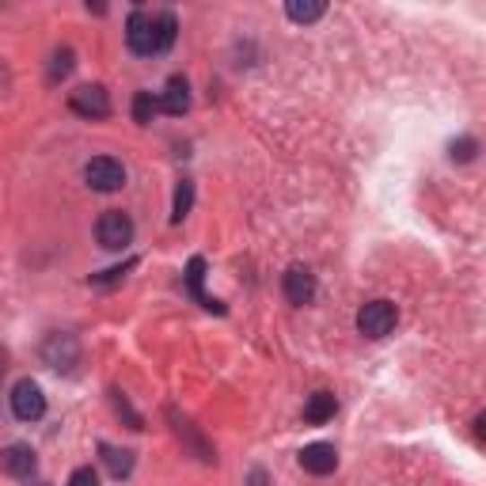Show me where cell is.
<instances>
[{
    "label": "cell",
    "mask_w": 486,
    "mask_h": 486,
    "mask_svg": "<svg viewBox=\"0 0 486 486\" xmlns=\"http://www.w3.org/2000/svg\"><path fill=\"white\" fill-rule=\"evenodd\" d=\"M395 319H399V312L392 300H369L358 312V331L365 338H384V334H392Z\"/></svg>",
    "instance_id": "1"
},
{
    "label": "cell",
    "mask_w": 486,
    "mask_h": 486,
    "mask_svg": "<svg viewBox=\"0 0 486 486\" xmlns=\"http://www.w3.org/2000/svg\"><path fill=\"white\" fill-rule=\"evenodd\" d=\"M95 239H100V247H107V251H122V247H129V239H134V221H129L122 209H110V213H103L100 224H95Z\"/></svg>",
    "instance_id": "2"
},
{
    "label": "cell",
    "mask_w": 486,
    "mask_h": 486,
    "mask_svg": "<svg viewBox=\"0 0 486 486\" xmlns=\"http://www.w3.org/2000/svg\"><path fill=\"white\" fill-rule=\"evenodd\" d=\"M84 179L91 190H100V194H115L126 187V168L118 164L115 156H95L91 164L84 168Z\"/></svg>",
    "instance_id": "3"
},
{
    "label": "cell",
    "mask_w": 486,
    "mask_h": 486,
    "mask_svg": "<svg viewBox=\"0 0 486 486\" xmlns=\"http://www.w3.org/2000/svg\"><path fill=\"white\" fill-rule=\"evenodd\" d=\"M12 414L20 418V422H39L46 414V395L35 380H20L12 387Z\"/></svg>",
    "instance_id": "4"
},
{
    "label": "cell",
    "mask_w": 486,
    "mask_h": 486,
    "mask_svg": "<svg viewBox=\"0 0 486 486\" xmlns=\"http://www.w3.org/2000/svg\"><path fill=\"white\" fill-rule=\"evenodd\" d=\"M126 46L134 50L137 57H152L156 54V30H152V15L134 12L126 20Z\"/></svg>",
    "instance_id": "5"
},
{
    "label": "cell",
    "mask_w": 486,
    "mask_h": 486,
    "mask_svg": "<svg viewBox=\"0 0 486 486\" xmlns=\"http://www.w3.org/2000/svg\"><path fill=\"white\" fill-rule=\"evenodd\" d=\"M76 358H80V346H76L73 334H50L42 343V361L57 372H69L76 365Z\"/></svg>",
    "instance_id": "6"
},
{
    "label": "cell",
    "mask_w": 486,
    "mask_h": 486,
    "mask_svg": "<svg viewBox=\"0 0 486 486\" xmlns=\"http://www.w3.org/2000/svg\"><path fill=\"white\" fill-rule=\"evenodd\" d=\"M35 448L30 445H8V448H0V472L12 475V479H30L35 475Z\"/></svg>",
    "instance_id": "7"
},
{
    "label": "cell",
    "mask_w": 486,
    "mask_h": 486,
    "mask_svg": "<svg viewBox=\"0 0 486 486\" xmlns=\"http://www.w3.org/2000/svg\"><path fill=\"white\" fill-rule=\"evenodd\" d=\"M69 107L76 110V115L84 118H107L110 115V95L100 88V84H88V88H76Z\"/></svg>",
    "instance_id": "8"
},
{
    "label": "cell",
    "mask_w": 486,
    "mask_h": 486,
    "mask_svg": "<svg viewBox=\"0 0 486 486\" xmlns=\"http://www.w3.org/2000/svg\"><path fill=\"white\" fill-rule=\"evenodd\" d=\"M300 467H304L308 475H331L334 467H338V452H334V445L316 441V445L300 448Z\"/></svg>",
    "instance_id": "9"
},
{
    "label": "cell",
    "mask_w": 486,
    "mask_h": 486,
    "mask_svg": "<svg viewBox=\"0 0 486 486\" xmlns=\"http://www.w3.org/2000/svg\"><path fill=\"white\" fill-rule=\"evenodd\" d=\"M282 289H285V300H289V304H312V297H316V278H312V273H308L304 266H289Z\"/></svg>",
    "instance_id": "10"
},
{
    "label": "cell",
    "mask_w": 486,
    "mask_h": 486,
    "mask_svg": "<svg viewBox=\"0 0 486 486\" xmlns=\"http://www.w3.org/2000/svg\"><path fill=\"white\" fill-rule=\"evenodd\" d=\"M160 110H168V115H187L190 110V88L183 76H171L164 95H160Z\"/></svg>",
    "instance_id": "11"
},
{
    "label": "cell",
    "mask_w": 486,
    "mask_h": 486,
    "mask_svg": "<svg viewBox=\"0 0 486 486\" xmlns=\"http://www.w3.org/2000/svg\"><path fill=\"white\" fill-rule=\"evenodd\" d=\"M334 411H338V399L331 392H316L304 403V422L308 426H323V422H331L334 418Z\"/></svg>",
    "instance_id": "12"
},
{
    "label": "cell",
    "mask_w": 486,
    "mask_h": 486,
    "mask_svg": "<svg viewBox=\"0 0 486 486\" xmlns=\"http://www.w3.org/2000/svg\"><path fill=\"white\" fill-rule=\"evenodd\" d=\"M202 278H205V258H190V266H187V289H190V297L198 300L202 308H213V312H224V308L217 300H209L202 293Z\"/></svg>",
    "instance_id": "13"
},
{
    "label": "cell",
    "mask_w": 486,
    "mask_h": 486,
    "mask_svg": "<svg viewBox=\"0 0 486 486\" xmlns=\"http://www.w3.org/2000/svg\"><path fill=\"white\" fill-rule=\"evenodd\" d=\"M103 464H107V472L115 475V479H126L129 472H134V452L129 448H115V445H103Z\"/></svg>",
    "instance_id": "14"
},
{
    "label": "cell",
    "mask_w": 486,
    "mask_h": 486,
    "mask_svg": "<svg viewBox=\"0 0 486 486\" xmlns=\"http://www.w3.org/2000/svg\"><path fill=\"white\" fill-rule=\"evenodd\" d=\"M323 12H327L323 0H289L285 4V15L293 23H316V20H323Z\"/></svg>",
    "instance_id": "15"
},
{
    "label": "cell",
    "mask_w": 486,
    "mask_h": 486,
    "mask_svg": "<svg viewBox=\"0 0 486 486\" xmlns=\"http://www.w3.org/2000/svg\"><path fill=\"white\" fill-rule=\"evenodd\" d=\"M152 30H156V54H164L175 46V35H179V23H175L171 12H160L152 15Z\"/></svg>",
    "instance_id": "16"
},
{
    "label": "cell",
    "mask_w": 486,
    "mask_h": 486,
    "mask_svg": "<svg viewBox=\"0 0 486 486\" xmlns=\"http://www.w3.org/2000/svg\"><path fill=\"white\" fill-rule=\"evenodd\" d=\"M156 110H160V100H152V91H137V95H134V122L149 126Z\"/></svg>",
    "instance_id": "17"
},
{
    "label": "cell",
    "mask_w": 486,
    "mask_h": 486,
    "mask_svg": "<svg viewBox=\"0 0 486 486\" xmlns=\"http://www.w3.org/2000/svg\"><path fill=\"white\" fill-rule=\"evenodd\" d=\"M190 202H194V183L190 179H183L179 183V190H175V213H171V221L179 224L187 213H190Z\"/></svg>",
    "instance_id": "18"
},
{
    "label": "cell",
    "mask_w": 486,
    "mask_h": 486,
    "mask_svg": "<svg viewBox=\"0 0 486 486\" xmlns=\"http://www.w3.org/2000/svg\"><path fill=\"white\" fill-rule=\"evenodd\" d=\"M479 152V141L475 137H460V141H452V160H460V164H467V160H475Z\"/></svg>",
    "instance_id": "19"
},
{
    "label": "cell",
    "mask_w": 486,
    "mask_h": 486,
    "mask_svg": "<svg viewBox=\"0 0 486 486\" xmlns=\"http://www.w3.org/2000/svg\"><path fill=\"white\" fill-rule=\"evenodd\" d=\"M69 73H73V50H57L50 65V80H65Z\"/></svg>",
    "instance_id": "20"
},
{
    "label": "cell",
    "mask_w": 486,
    "mask_h": 486,
    "mask_svg": "<svg viewBox=\"0 0 486 486\" xmlns=\"http://www.w3.org/2000/svg\"><path fill=\"white\" fill-rule=\"evenodd\" d=\"M134 266H137V258H129L126 266H115V270L100 273V278H91V285H100V289H103V285H115V282H122V278H126V270H134Z\"/></svg>",
    "instance_id": "21"
},
{
    "label": "cell",
    "mask_w": 486,
    "mask_h": 486,
    "mask_svg": "<svg viewBox=\"0 0 486 486\" xmlns=\"http://www.w3.org/2000/svg\"><path fill=\"white\" fill-rule=\"evenodd\" d=\"M69 486H100V475H95V467H76L69 475Z\"/></svg>",
    "instance_id": "22"
},
{
    "label": "cell",
    "mask_w": 486,
    "mask_h": 486,
    "mask_svg": "<svg viewBox=\"0 0 486 486\" xmlns=\"http://www.w3.org/2000/svg\"><path fill=\"white\" fill-rule=\"evenodd\" d=\"M115 407H118V414H126V418H129V430H141V418H137L134 411H129V403L122 399V392H115Z\"/></svg>",
    "instance_id": "23"
},
{
    "label": "cell",
    "mask_w": 486,
    "mask_h": 486,
    "mask_svg": "<svg viewBox=\"0 0 486 486\" xmlns=\"http://www.w3.org/2000/svg\"><path fill=\"white\" fill-rule=\"evenodd\" d=\"M251 482H255V486H266V479H263V472H255V475H251Z\"/></svg>",
    "instance_id": "24"
},
{
    "label": "cell",
    "mask_w": 486,
    "mask_h": 486,
    "mask_svg": "<svg viewBox=\"0 0 486 486\" xmlns=\"http://www.w3.org/2000/svg\"><path fill=\"white\" fill-rule=\"evenodd\" d=\"M4 361H8V358H4V350H0V377H4Z\"/></svg>",
    "instance_id": "25"
}]
</instances>
